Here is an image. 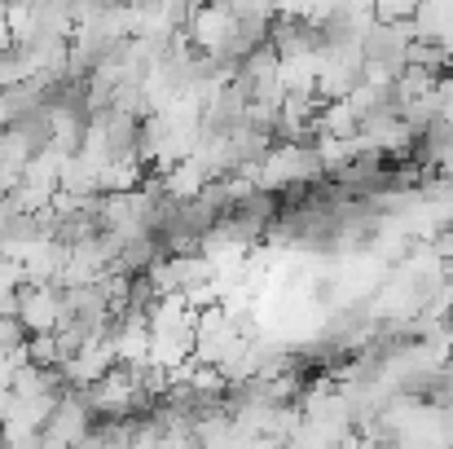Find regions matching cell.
Segmentation results:
<instances>
[{
    "label": "cell",
    "mask_w": 453,
    "mask_h": 449,
    "mask_svg": "<svg viewBox=\"0 0 453 449\" xmlns=\"http://www.w3.org/2000/svg\"><path fill=\"white\" fill-rule=\"evenodd\" d=\"M84 401H88V410L102 414V419H133V414L150 410V397H146V388H142V379H137V366H115V370H106L93 388H84Z\"/></svg>",
    "instance_id": "cell-1"
},
{
    "label": "cell",
    "mask_w": 453,
    "mask_h": 449,
    "mask_svg": "<svg viewBox=\"0 0 453 449\" xmlns=\"http://www.w3.org/2000/svg\"><path fill=\"white\" fill-rule=\"evenodd\" d=\"M18 321H22L27 335H53L58 321H62V287H53V283H40V287L22 283V291H18Z\"/></svg>",
    "instance_id": "cell-2"
},
{
    "label": "cell",
    "mask_w": 453,
    "mask_h": 449,
    "mask_svg": "<svg viewBox=\"0 0 453 449\" xmlns=\"http://www.w3.org/2000/svg\"><path fill=\"white\" fill-rule=\"evenodd\" d=\"M88 432H93V410H88L84 392H75V388L62 392L58 406H53V414H49V423H44V437H58V441H66V445L75 449Z\"/></svg>",
    "instance_id": "cell-3"
},
{
    "label": "cell",
    "mask_w": 453,
    "mask_h": 449,
    "mask_svg": "<svg viewBox=\"0 0 453 449\" xmlns=\"http://www.w3.org/2000/svg\"><path fill=\"white\" fill-rule=\"evenodd\" d=\"M229 27H234V13H225L220 4H198V9H189L185 35H189L203 53H220V44H225Z\"/></svg>",
    "instance_id": "cell-4"
},
{
    "label": "cell",
    "mask_w": 453,
    "mask_h": 449,
    "mask_svg": "<svg viewBox=\"0 0 453 449\" xmlns=\"http://www.w3.org/2000/svg\"><path fill=\"white\" fill-rule=\"evenodd\" d=\"M27 348V330L18 317H0V357H13Z\"/></svg>",
    "instance_id": "cell-5"
},
{
    "label": "cell",
    "mask_w": 453,
    "mask_h": 449,
    "mask_svg": "<svg viewBox=\"0 0 453 449\" xmlns=\"http://www.w3.org/2000/svg\"><path fill=\"white\" fill-rule=\"evenodd\" d=\"M418 4L423 0H374V13H379V22H410L418 13Z\"/></svg>",
    "instance_id": "cell-6"
},
{
    "label": "cell",
    "mask_w": 453,
    "mask_h": 449,
    "mask_svg": "<svg viewBox=\"0 0 453 449\" xmlns=\"http://www.w3.org/2000/svg\"><path fill=\"white\" fill-rule=\"evenodd\" d=\"M128 449H167L163 445V428H158L154 419L133 423V441H128Z\"/></svg>",
    "instance_id": "cell-7"
},
{
    "label": "cell",
    "mask_w": 453,
    "mask_h": 449,
    "mask_svg": "<svg viewBox=\"0 0 453 449\" xmlns=\"http://www.w3.org/2000/svg\"><path fill=\"white\" fill-rule=\"evenodd\" d=\"M427 247H432V256H436V260H453V225L436 229V234L427 238Z\"/></svg>",
    "instance_id": "cell-8"
},
{
    "label": "cell",
    "mask_w": 453,
    "mask_h": 449,
    "mask_svg": "<svg viewBox=\"0 0 453 449\" xmlns=\"http://www.w3.org/2000/svg\"><path fill=\"white\" fill-rule=\"evenodd\" d=\"M445 326H449V330H453V308H449V317H445Z\"/></svg>",
    "instance_id": "cell-9"
},
{
    "label": "cell",
    "mask_w": 453,
    "mask_h": 449,
    "mask_svg": "<svg viewBox=\"0 0 453 449\" xmlns=\"http://www.w3.org/2000/svg\"><path fill=\"white\" fill-rule=\"evenodd\" d=\"M0 9H4V0H0Z\"/></svg>",
    "instance_id": "cell-10"
}]
</instances>
